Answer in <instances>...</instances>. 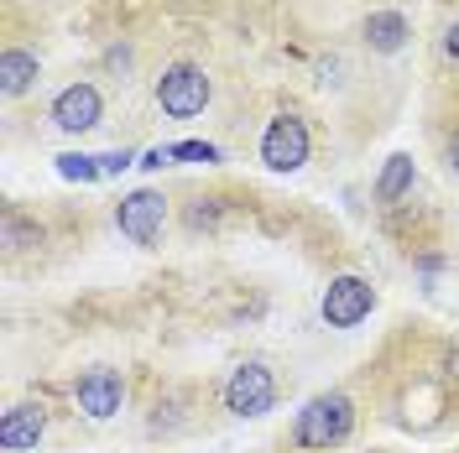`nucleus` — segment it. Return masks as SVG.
<instances>
[{
  "label": "nucleus",
  "mask_w": 459,
  "mask_h": 453,
  "mask_svg": "<svg viewBox=\"0 0 459 453\" xmlns=\"http://www.w3.org/2000/svg\"><path fill=\"white\" fill-rule=\"evenodd\" d=\"M350 432H355V401L344 391H318V397L303 401V412L292 423V443L308 453H329L340 449Z\"/></svg>",
  "instance_id": "nucleus-1"
},
{
  "label": "nucleus",
  "mask_w": 459,
  "mask_h": 453,
  "mask_svg": "<svg viewBox=\"0 0 459 453\" xmlns=\"http://www.w3.org/2000/svg\"><path fill=\"white\" fill-rule=\"evenodd\" d=\"M168 151H172V162H204V167L220 162V146L214 141H178V146H168Z\"/></svg>",
  "instance_id": "nucleus-14"
},
{
  "label": "nucleus",
  "mask_w": 459,
  "mask_h": 453,
  "mask_svg": "<svg viewBox=\"0 0 459 453\" xmlns=\"http://www.w3.org/2000/svg\"><path fill=\"white\" fill-rule=\"evenodd\" d=\"M152 94H157L162 115H172V120H194V115H204V105L214 99V84H209V73H204L199 63H168V68L157 73Z\"/></svg>",
  "instance_id": "nucleus-2"
},
{
  "label": "nucleus",
  "mask_w": 459,
  "mask_h": 453,
  "mask_svg": "<svg viewBox=\"0 0 459 453\" xmlns=\"http://www.w3.org/2000/svg\"><path fill=\"white\" fill-rule=\"evenodd\" d=\"M318 312H324L329 329H360L376 312V286L366 277H334L318 297Z\"/></svg>",
  "instance_id": "nucleus-6"
},
{
  "label": "nucleus",
  "mask_w": 459,
  "mask_h": 453,
  "mask_svg": "<svg viewBox=\"0 0 459 453\" xmlns=\"http://www.w3.org/2000/svg\"><path fill=\"white\" fill-rule=\"evenodd\" d=\"M308 146H314L308 141V120L282 110V115H272L266 131H261V162L272 172H298L308 162Z\"/></svg>",
  "instance_id": "nucleus-4"
},
{
  "label": "nucleus",
  "mask_w": 459,
  "mask_h": 453,
  "mask_svg": "<svg viewBox=\"0 0 459 453\" xmlns=\"http://www.w3.org/2000/svg\"><path fill=\"white\" fill-rule=\"evenodd\" d=\"M162 162H172V151H168V146H152V151H146V157H142V162H136V167L157 172V167H162Z\"/></svg>",
  "instance_id": "nucleus-18"
},
{
  "label": "nucleus",
  "mask_w": 459,
  "mask_h": 453,
  "mask_svg": "<svg viewBox=\"0 0 459 453\" xmlns=\"http://www.w3.org/2000/svg\"><path fill=\"white\" fill-rule=\"evenodd\" d=\"M100 115H105V99H100L94 84H68L53 99V125L63 131V136H84V131H94Z\"/></svg>",
  "instance_id": "nucleus-8"
},
{
  "label": "nucleus",
  "mask_w": 459,
  "mask_h": 453,
  "mask_svg": "<svg viewBox=\"0 0 459 453\" xmlns=\"http://www.w3.org/2000/svg\"><path fill=\"white\" fill-rule=\"evenodd\" d=\"M126 167H136V151H126V146H115V151L100 157V172H105V177H120Z\"/></svg>",
  "instance_id": "nucleus-16"
},
{
  "label": "nucleus",
  "mask_w": 459,
  "mask_h": 453,
  "mask_svg": "<svg viewBox=\"0 0 459 453\" xmlns=\"http://www.w3.org/2000/svg\"><path fill=\"white\" fill-rule=\"evenodd\" d=\"M444 370H449V375H459V344L449 349V355H444Z\"/></svg>",
  "instance_id": "nucleus-22"
},
{
  "label": "nucleus",
  "mask_w": 459,
  "mask_h": 453,
  "mask_svg": "<svg viewBox=\"0 0 459 453\" xmlns=\"http://www.w3.org/2000/svg\"><path fill=\"white\" fill-rule=\"evenodd\" d=\"M371 453H381V449H371Z\"/></svg>",
  "instance_id": "nucleus-23"
},
{
  "label": "nucleus",
  "mask_w": 459,
  "mask_h": 453,
  "mask_svg": "<svg viewBox=\"0 0 459 453\" xmlns=\"http://www.w3.org/2000/svg\"><path fill=\"white\" fill-rule=\"evenodd\" d=\"M412 177H418V167H412L407 151L386 157V167H381V177H376V203H402L407 193H412Z\"/></svg>",
  "instance_id": "nucleus-12"
},
{
  "label": "nucleus",
  "mask_w": 459,
  "mask_h": 453,
  "mask_svg": "<svg viewBox=\"0 0 459 453\" xmlns=\"http://www.w3.org/2000/svg\"><path fill=\"white\" fill-rule=\"evenodd\" d=\"M105 63H110V68H126V63H131V53H126V47H110V53H105Z\"/></svg>",
  "instance_id": "nucleus-21"
},
{
  "label": "nucleus",
  "mask_w": 459,
  "mask_h": 453,
  "mask_svg": "<svg viewBox=\"0 0 459 453\" xmlns=\"http://www.w3.org/2000/svg\"><path fill=\"white\" fill-rule=\"evenodd\" d=\"M162 225H168V199L157 188H136V193H126L115 203V229L142 251H152L162 240Z\"/></svg>",
  "instance_id": "nucleus-5"
},
{
  "label": "nucleus",
  "mask_w": 459,
  "mask_h": 453,
  "mask_svg": "<svg viewBox=\"0 0 459 453\" xmlns=\"http://www.w3.org/2000/svg\"><path fill=\"white\" fill-rule=\"evenodd\" d=\"M37 73H42L37 53H27V47H5L0 53V89H5V99H22L37 84Z\"/></svg>",
  "instance_id": "nucleus-11"
},
{
  "label": "nucleus",
  "mask_w": 459,
  "mask_h": 453,
  "mask_svg": "<svg viewBox=\"0 0 459 453\" xmlns=\"http://www.w3.org/2000/svg\"><path fill=\"white\" fill-rule=\"evenodd\" d=\"M5 245H11V251L42 245V225H22V214H5Z\"/></svg>",
  "instance_id": "nucleus-15"
},
{
  "label": "nucleus",
  "mask_w": 459,
  "mask_h": 453,
  "mask_svg": "<svg viewBox=\"0 0 459 453\" xmlns=\"http://www.w3.org/2000/svg\"><path fill=\"white\" fill-rule=\"evenodd\" d=\"M74 401H79V412H84L89 423H110L115 412H120V401H126V380H120V370H110V365L84 370L79 386H74Z\"/></svg>",
  "instance_id": "nucleus-7"
},
{
  "label": "nucleus",
  "mask_w": 459,
  "mask_h": 453,
  "mask_svg": "<svg viewBox=\"0 0 459 453\" xmlns=\"http://www.w3.org/2000/svg\"><path fill=\"white\" fill-rule=\"evenodd\" d=\"M53 167L63 183H100L105 172H100V157H89V151H57Z\"/></svg>",
  "instance_id": "nucleus-13"
},
{
  "label": "nucleus",
  "mask_w": 459,
  "mask_h": 453,
  "mask_svg": "<svg viewBox=\"0 0 459 453\" xmlns=\"http://www.w3.org/2000/svg\"><path fill=\"white\" fill-rule=\"evenodd\" d=\"M225 412L230 417H266L277 406V375L266 360H240V365L225 375Z\"/></svg>",
  "instance_id": "nucleus-3"
},
{
  "label": "nucleus",
  "mask_w": 459,
  "mask_h": 453,
  "mask_svg": "<svg viewBox=\"0 0 459 453\" xmlns=\"http://www.w3.org/2000/svg\"><path fill=\"white\" fill-rule=\"evenodd\" d=\"M42 432H48V406H42V401H16V406H5V417H0V449L31 453L42 443Z\"/></svg>",
  "instance_id": "nucleus-9"
},
{
  "label": "nucleus",
  "mask_w": 459,
  "mask_h": 453,
  "mask_svg": "<svg viewBox=\"0 0 459 453\" xmlns=\"http://www.w3.org/2000/svg\"><path fill=\"white\" fill-rule=\"evenodd\" d=\"M444 57H449V63L459 68V21H455L449 31H444Z\"/></svg>",
  "instance_id": "nucleus-19"
},
{
  "label": "nucleus",
  "mask_w": 459,
  "mask_h": 453,
  "mask_svg": "<svg viewBox=\"0 0 459 453\" xmlns=\"http://www.w3.org/2000/svg\"><path fill=\"white\" fill-rule=\"evenodd\" d=\"M214 214H220V209H214V199H199L194 209H188V225L204 229V225H214Z\"/></svg>",
  "instance_id": "nucleus-17"
},
{
  "label": "nucleus",
  "mask_w": 459,
  "mask_h": 453,
  "mask_svg": "<svg viewBox=\"0 0 459 453\" xmlns=\"http://www.w3.org/2000/svg\"><path fill=\"white\" fill-rule=\"evenodd\" d=\"M444 162H449V172H459V131L449 136V146H444Z\"/></svg>",
  "instance_id": "nucleus-20"
},
{
  "label": "nucleus",
  "mask_w": 459,
  "mask_h": 453,
  "mask_svg": "<svg viewBox=\"0 0 459 453\" xmlns=\"http://www.w3.org/2000/svg\"><path fill=\"white\" fill-rule=\"evenodd\" d=\"M366 47H371V53H402V47H407V37H412V21H407V16H402V11H371V16H366Z\"/></svg>",
  "instance_id": "nucleus-10"
}]
</instances>
